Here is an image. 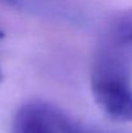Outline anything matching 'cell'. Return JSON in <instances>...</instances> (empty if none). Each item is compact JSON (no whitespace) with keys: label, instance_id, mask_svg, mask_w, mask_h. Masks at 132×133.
Masks as SVG:
<instances>
[{"label":"cell","instance_id":"1","mask_svg":"<svg viewBox=\"0 0 132 133\" xmlns=\"http://www.w3.org/2000/svg\"><path fill=\"white\" fill-rule=\"evenodd\" d=\"M130 62L117 52L101 46L91 67L95 102L111 120L132 122V75Z\"/></svg>","mask_w":132,"mask_h":133},{"label":"cell","instance_id":"2","mask_svg":"<svg viewBox=\"0 0 132 133\" xmlns=\"http://www.w3.org/2000/svg\"><path fill=\"white\" fill-rule=\"evenodd\" d=\"M57 111L58 107L49 102L27 101L14 115L12 133H60Z\"/></svg>","mask_w":132,"mask_h":133},{"label":"cell","instance_id":"3","mask_svg":"<svg viewBox=\"0 0 132 133\" xmlns=\"http://www.w3.org/2000/svg\"><path fill=\"white\" fill-rule=\"evenodd\" d=\"M102 45L121 54L130 63L132 62V8L113 17Z\"/></svg>","mask_w":132,"mask_h":133},{"label":"cell","instance_id":"4","mask_svg":"<svg viewBox=\"0 0 132 133\" xmlns=\"http://www.w3.org/2000/svg\"><path fill=\"white\" fill-rule=\"evenodd\" d=\"M57 124H58L60 133H119L86 124V123L70 116L60 107L57 111Z\"/></svg>","mask_w":132,"mask_h":133},{"label":"cell","instance_id":"5","mask_svg":"<svg viewBox=\"0 0 132 133\" xmlns=\"http://www.w3.org/2000/svg\"><path fill=\"white\" fill-rule=\"evenodd\" d=\"M0 3H3V4H9V5H16V4H17V0H0Z\"/></svg>","mask_w":132,"mask_h":133},{"label":"cell","instance_id":"6","mask_svg":"<svg viewBox=\"0 0 132 133\" xmlns=\"http://www.w3.org/2000/svg\"><path fill=\"white\" fill-rule=\"evenodd\" d=\"M3 78H4V74H3V70H1V67H0V83L3 82Z\"/></svg>","mask_w":132,"mask_h":133},{"label":"cell","instance_id":"7","mask_svg":"<svg viewBox=\"0 0 132 133\" xmlns=\"http://www.w3.org/2000/svg\"><path fill=\"white\" fill-rule=\"evenodd\" d=\"M4 35H5V34H4V31H3V30H0V39H1V38H4Z\"/></svg>","mask_w":132,"mask_h":133}]
</instances>
